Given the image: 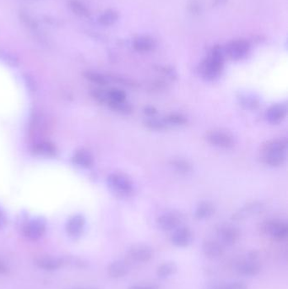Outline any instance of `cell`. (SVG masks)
<instances>
[{"mask_svg": "<svg viewBox=\"0 0 288 289\" xmlns=\"http://www.w3.org/2000/svg\"><path fill=\"white\" fill-rule=\"evenodd\" d=\"M224 57L220 48L213 49L210 55L200 65V74L205 81H212L219 78L223 72Z\"/></svg>", "mask_w": 288, "mask_h": 289, "instance_id": "1", "label": "cell"}, {"mask_svg": "<svg viewBox=\"0 0 288 289\" xmlns=\"http://www.w3.org/2000/svg\"><path fill=\"white\" fill-rule=\"evenodd\" d=\"M106 182L112 192L119 197H130L134 194V183L128 175L123 172H113L109 174Z\"/></svg>", "mask_w": 288, "mask_h": 289, "instance_id": "2", "label": "cell"}, {"mask_svg": "<svg viewBox=\"0 0 288 289\" xmlns=\"http://www.w3.org/2000/svg\"><path fill=\"white\" fill-rule=\"evenodd\" d=\"M237 271L245 276H256L261 271V262L258 251L251 250L246 255L245 258L238 262Z\"/></svg>", "mask_w": 288, "mask_h": 289, "instance_id": "3", "label": "cell"}, {"mask_svg": "<svg viewBox=\"0 0 288 289\" xmlns=\"http://www.w3.org/2000/svg\"><path fill=\"white\" fill-rule=\"evenodd\" d=\"M261 230L263 234L274 240L282 241L287 238V223L278 219H270L263 222Z\"/></svg>", "mask_w": 288, "mask_h": 289, "instance_id": "4", "label": "cell"}, {"mask_svg": "<svg viewBox=\"0 0 288 289\" xmlns=\"http://www.w3.org/2000/svg\"><path fill=\"white\" fill-rule=\"evenodd\" d=\"M217 237L224 247H231L235 245L240 239V230L233 224L223 223L217 228Z\"/></svg>", "mask_w": 288, "mask_h": 289, "instance_id": "5", "label": "cell"}, {"mask_svg": "<svg viewBox=\"0 0 288 289\" xmlns=\"http://www.w3.org/2000/svg\"><path fill=\"white\" fill-rule=\"evenodd\" d=\"M153 257V249L147 244L138 243L132 245L127 252V263H147Z\"/></svg>", "mask_w": 288, "mask_h": 289, "instance_id": "6", "label": "cell"}, {"mask_svg": "<svg viewBox=\"0 0 288 289\" xmlns=\"http://www.w3.org/2000/svg\"><path fill=\"white\" fill-rule=\"evenodd\" d=\"M205 139L213 147L229 149L234 146V139L229 132L222 129H213L206 132Z\"/></svg>", "mask_w": 288, "mask_h": 289, "instance_id": "7", "label": "cell"}, {"mask_svg": "<svg viewBox=\"0 0 288 289\" xmlns=\"http://www.w3.org/2000/svg\"><path fill=\"white\" fill-rule=\"evenodd\" d=\"M182 218L176 212H166L159 215L157 219V225L161 230L168 232L174 231L181 226Z\"/></svg>", "mask_w": 288, "mask_h": 289, "instance_id": "8", "label": "cell"}, {"mask_svg": "<svg viewBox=\"0 0 288 289\" xmlns=\"http://www.w3.org/2000/svg\"><path fill=\"white\" fill-rule=\"evenodd\" d=\"M194 239V234L190 228L180 226L175 229L171 236V242L173 245L179 248H185L191 244Z\"/></svg>", "mask_w": 288, "mask_h": 289, "instance_id": "9", "label": "cell"}, {"mask_svg": "<svg viewBox=\"0 0 288 289\" xmlns=\"http://www.w3.org/2000/svg\"><path fill=\"white\" fill-rule=\"evenodd\" d=\"M248 51H249V43L244 40L232 42L226 48V53L232 60L243 59L248 54Z\"/></svg>", "mask_w": 288, "mask_h": 289, "instance_id": "10", "label": "cell"}, {"mask_svg": "<svg viewBox=\"0 0 288 289\" xmlns=\"http://www.w3.org/2000/svg\"><path fill=\"white\" fill-rule=\"evenodd\" d=\"M287 109L285 104L276 103L270 106L266 111L265 118L269 124L277 125L286 119Z\"/></svg>", "mask_w": 288, "mask_h": 289, "instance_id": "11", "label": "cell"}, {"mask_svg": "<svg viewBox=\"0 0 288 289\" xmlns=\"http://www.w3.org/2000/svg\"><path fill=\"white\" fill-rule=\"evenodd\" d=\"M46 232V223L43 219H34L24 228V234L30 240L40 239Z\"/></svg>", "mask_w": 288, "mask_h": 289, "instance_id": "12", "label": "cell"}, {"mask_svg": "<svg viewBox=\"0 0 288 289\" xmlns=\"http://www.w3.org/2000/svg\"><path fill=\"white\" fill-rule=\"evenodd\" d=\"M287 140L285 138L269 139L261 144L260 153H286Z\"/></svg>", "mask_w": 288, "mask_h": 289, "instance_id": "13", "label": "cell"}, {"mask_svg": "<svg viewBox=\"0 0 288 289\" xmlns=\"http://www.w3.org/2000/svg\"><path fill=\"white\" fill-rule=\"evenodd\" d=\"M225 247L217 239H206L202 244V251L207 258H219L224 254Z\"/></svg>", "mask_w": 288, "mask_h": 289, "instance_id": "14", "label": "cell"}, {"mask_svg": "<svg viewBox=\"0 0 288 289\" xmlns=\"http://www.w3.org/2000/svg\"><path fill=\"white\" fill-rule=\"evenodd\" d=\"M85 218L81 215H76L71 218L66 225V231L71 238H77L81 237L85 228Z\"/></svg>", "mask_w": 288, "mask_h": 289, "instance_id": "15", "label": "cell"}, {"mask_svg": "<svg viewBox=\"0 0 288 289\" xmlns=\"http://www.w3.org/2000/svg\"><path fill=\"white\" fill-rule=\"evenodd\" d=\"M260 160L269 167H281L286 162V153H260Z\"/></svg>", "mask_w": 288, "mask_h": 289, "instance_id": "16", "label": "cell"}, {"mask_svg": "<svg viewBox=\"0 0 288 289\" xmlns=\"http://www.w3.org/2000/svg\"><path fill=\"white\" fill-rule=\"evenodd\" d=\"M107 272L112 278H122L129 272V266L126 261H115L109 265Z\"/></svg>", "mask_w": 288, "mask_h": 289, "instance_id": "17", "label": "cell"}, {"mask_svg": "<svg viewBox=\"0 0 288 289\" xmlns=\"http://www.w3.org/2000/svg\"><path fill=\"white\" fill-rule=\"evenodd\" d=\"M215 213V207L210 201H201L195 208V216L198 220H206L211 218Z\"/></svg>", "mask_w": 288, "mask_h": 289, "instance_id": "18", "label": "cell"}, {"mask_svg": "<svg viewBox=\"0 0 288 289\" xmlns=\"http://www.w3.org/2000/svg\"><path fill=\"white\" fill-rule=\"evenodd\" d=\"M35 264L39 268L43 269L46 271H54V270L60 268L63 265V261L61 259L43 256V257L37 259Z\"/></svg>", "mask_w": 288, "mask_h": 289, "instance_id": "19", "label": "cell"}, {"mask_svg": "<svg viewBox=\"0 0 288 289\" xmlns=\"http://www.w3.org/2000/svg\"><path fill=\"white\" fill-rule=\"evenodd\" d=\"M262 209H263V205L261 203H251V204H248V205L244 206L243 209H241L238 212H236L233 215V219L234 220H242V219L248 218L249 215L258 214V213L262 211Z\"/></svg>", "mask_w": 288, "mask_h": 289, "instance_id": "20", "label": "cell"}, {"mask_svg": "<svg viewBox=\"0 0 288 289\" xmlns=\"http://www.w3.org/2000/svg\"><path fill=\"white\" fill-rule=\"evenodd\" d=\"M73 161L79 167L89 168L93 165L94 160L92 155L86 150H81L74 155Z\"/></svg>", "mask_w": 288, "mask_h": 289, "instance_id": "21", "label": "cell"}, {"mask_svg": "<svg viewBox=\"0 0 288 289\" xmlns=\"http://www.w3.org/2000/svg\"><path fill=\"white\" fill-rule=\"evenodd\" d=\"M177 271V266L173 261H166L161 264L157 269V275L159 278L166 279L173 276Z\"/></svg>", "mask_w": 288, "mask_h": 289, "instance_id": "22", "label": "cell"}, {"mask_svg": "<svg viewBox=\"0 0 288 289\" xmlns=\"http://www.w3.org/2000/svg\"><path fill=\"white\" fill-rule=\"evenodd\" d=\"M238 100L240 106L246 110H256L260 106V100L249 94L241 93L238 96Z\"/></svg>", "mask_w": 288, "mask_h": 289, "instance_id": "23", "label": "cell"}, {"mask_svg": "<svg viewBox=\"0 0 288 289\" xmlns=\"http://www.w3.org/2000/svg\"><path fill=\"white\" fill-rule=\"evenodd\" d=\"M170 165L173 169L181 175H187L192 171V166L190 162L183 158H174L171 160Z\"/></svg>", "mask_w": 288, "mask_h": 289, "instance_id": "24", "label": "cell"}, {"mask_svg": "<svg viewBox=\"0 0 288 289\" xmlns=\"http://www.w3.org/2000/svg\"><path fill=\"white\" fill-rule=\"evenodd\" d=\"M154 48V42L149 37H140L134 42V48L138 52L146 53Z\"/></svg>", "mask_w": 288, "mask_h": 289, "instance_id": "25", "label": "cell"}, {"mask_svg": "<svg viewBox=\"0 0 288 289\" xmlns=\"http://www.w3.org/2000/svg\"><path fill=\"white\" fill-rule=\"evenodd\" d=\"M165 122L167 126H183L188 123V118L180 113H172L165 117Z\"/></svg>", "mask_w": 288, "mask_h": 289, "instance_id": "26", "label": "cell"}, {"mask_svg": "<svg viewBox=\"0 0 288 289\" xmlns=\"http://www.w3.org/2000/svg\"><path fill=\"white\" fill-rule=\"evenodd\" d=\"M126 92L123 90L118 88H111L106 90V105L111 103V102L126 101Z\"/></svg>", "mask_w": 288, "mask_h": 289, "instance_id": "27", "label": "cell"}, {"mask_svg": "<svg viewBox=\"0 0 288 289\" xmlns=\"http://www.w3.org/2000/svg\"><path fill=\"white\" fill-rule=\"evenodd\" d=\"M144 124L147 129L155 130V131H162L168 128L164 119H157V116L147 118L144 121Z\"/></svg>", "mask_w": 288, "mask_h": 289, "instance_id": "28", "label": "cell"}, {"mask_svg": "<svg viewBox=\"0 0 288 289\" xmlns=\"http://www.w3.org/2000/svg\"><path fill=\"white\" fill-rule=\"evenodd\" d=\"M35 153L41 156L51 157L55 155L56 147L50 142H41L35 146L34 148Z\"/></svg>", "mask_w": 288, "mask_h": 289, "instance_id": "29", "label": "cell"}, {"mask_svg": "<svg viewBox=\"0 0 288 289\" xmlns=\"http://www.w3.org/2000/svg\"><path fill=\"white\" fill-rule=\"evenodd\" d=\"M107 106L114 112H117L119 114H124V115H129V114H132L133 109H134L131 104L129 103L127 101L111 102V103L107 104Z\"/></svg>", "mask_w": 288, "mask_h": 289, "instance_id": "30", "label": "cell"}, {"mask_svg": "<svg viewBox=\"0 0 288 289\" xmlns=\"http://www.w3.org/2000/svg\"><path fill=\"white\" fill-rule=\"evenodd\" d=\"M68 7L70 8V10L76 15H79L81 17H88L89 15H90L88 9L85 5H82L81 3L79 2V1H76V0L70 1V2L68 3Z\"/></svg>", "mask_w": 288, "mask_h": 289, "instance_id": "31", "label": "cell"}, {"mask_svg": "<svg viewBox=\"0 0 288 289\" xmlns=\"http://www.w3.org/2000/svg\"><path fill=\"white\" fill-rule=\"evenodd\" d=\"M204 289H248V286L242 281H233L225 284H217L208 286Z\"/></svg>", "mask_w": 288, "mask_h": 289, "instance_id": "32", "label": "cell"}, {"mask_svg": "<svg viewBox=\"0 0 288 289\" xmlns=\"http://www.w3.org/2000/svg\"><path fill=\"white\" fill-rule=\"evenodd\" d=\"M118 14L114 10H107L99 18V21L101 25H111L116 22L118 20Z\"/></svg>", "mask_w": 288, "mask_h": 289, "instance_id": "33", "label": "cell"}, {"mask_svg": "<svg viewBox=\"0 0 288 289\" xmlns=\"http://www.w3.org/2000/svg\"><path fill=\"white\" fill-rule=\"evenodd\" d=\"M86 78L92 81L94 83L98 84L101 86H105L107 83V80H106L105 76H102L101 74L95 73V72H87L86 74Z\"/></svg>", "mask_w": 288, "mask_h": 289, "instance_id": "34", "label": "cell"}, {"mask_svg": "<svg viewBox=\"0 0 288 289\" xmlns=\"http://www.w3.org/2000/svg\"><path fill=\"white\" fill-rule=\"evenodd\" d=\"M128 289H159V286L156 284H136L132 285Z\"/></svg>", "mask_w": 288, "mask_h": 289, "instance_id": "35", "label": "cell"}, {"mask_svg": "<svg viewBox=\"0 0 288 289\" xmlns=\"http://www.w3.org/2000/svg\"><path fill=\"white\" fill-rule=\"evenodd\" d=\"M144 114L147 118L156 117L157 114V109L153 106H145Z\"/></svg>", "mask_w": 288, "mask_h": 289, "instance_id": "36", "label": "cell"}, {"mask_svg": "<svg viewBox=\"0 0 288 289\" xmlns=\"http://www.w3.org/2000/svg\"><path fill=\"white\" fill-rule=\"evenodd\" d=\"M22 19L24 21H25L28 25H29V27H35L37 25H35V21L34 20H31L28 15H23Z\"/></svg>", "mask_w": 288, "mask_h": 289, "instance_id": "37", "label": "cell"}, {"mask_svg": "<svg viewBox=\"0 0 288 289\" xmlns=\"http://www.w3.org/2000/svg\"><path fill=\"white\" fill-rule=\"evenodd\" d=\"M6 224V218H5V213L3 212L2 210L0 209V229H2Z\"/></svg>", "mask_w": 288, "mask_h": 289, "instance_id": "38", "label": "cell"}, {"mask_svg": "<svg viewBox=\"0 0 288 289\" xmlns=\"http://www.w3.org/2000/svg\"><path fill=\"white\" fill-rule=\"evenodd\" d=\"M8 272L7 266L0 260V274H5Z\"/></svg>", "mask_w": 288, "mask_h": 289, "instance_id": "39", "label": "cell"}, {"mask_svg": "<svg viewBox=\"0 0 288 289\" xmlns=\"http://www.w3.org/2000/svg\"><path fill=\"white\" fill-rule=\"evenodd\" d=\"M74 289H96V288H85V287H79V288H74Z\"/></svg>", "mask_w": 288, "mask_h": 289, "instance_id": "40", "label": "cell"}]
</instances>
